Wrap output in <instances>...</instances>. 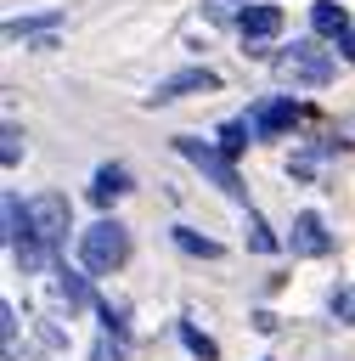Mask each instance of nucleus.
<instances>
[{
    "mask_svg": "<svg viewBox=\"0 0 355 361\" xmlns=\"http://www.w3.org/2000/svg\"><path fill=\"white\" fill-rule=\"evenodd\" d=\"M79 259H85V271H96V276H113V271L130 259V231H124L118 220H96L90 231H79Z\"/></svg>",
    "mask_w": 355,
    "mask_h": 361,
    "instance_id": "f257e3e1",
    "label": "nucleus"
},
{
    "mask_svg": "<svg viewBox=\"0 0 355 361\" xmlns=\"http://www.w3.org/2000/svg\"><path fill=\"white\" fill-rule=\"evenodd\" d=\"M68 220H73V203L62 197V192H39V197H28V243L39 248V254H51L62 237H68ZM23 243V248H28ZM17 254V248H11Z\"/></svg>",
    "mask_w": 355,
    "mask_h": 361,
    "instance_id": "f03ea898",
    "label": "nucleus"
},
{
    "mask_svg": "<svg viewBox=\"0 0 355 361\" xmlns=\"http://www.w3.org/2000/svg\"><path fill=\"white\" fill-rule=\"evenodd\" d=\"M270 68H276L282 85H327L332 79V51H321L316 39H299L282 56H270Z\"/></svg>",
    "mask_w": 355,
    "mask_h": 361,
    "instance_id": "7ed1b4c3",
    "label": "nucleus"
},
{
    "mask_svg": "<svg viewBox=\"0 0 355 361\" xmlns=\"http://www.w3.org/2000/svg\"><path fill=\"white\" fill-rule=\"evenodd\" d=\"M175 152L180 158H192L220 192H231V197H242V180H237V169H231V158L220 152V147H208V141H197V135H175Z\"/></svg>",
    "mask_w": 355,
    "mask_h": 361,
    "instance_id": "20e7f679",
    "label": "nucleus"
},
{
    "mask_svg": "<svg viewBox=\"0 0 355 361\" xmlns=\"http://www.w3.org/2000/svg\"><path fill=\"white\" fill-rule=\"evenodd\" d=\"M197 90H220V73H214V68L169 73V79H158V90H152L147 102H152V107H163V102H180V96H197Z\"/></svg>",
    "mask_w": 355,
    "mask_h": 361,
    "instance_id": "39448f33",
    "label": "nucleus"
},
{
    "mask_svg": "<svg viewBox=\"0 0 355 361\" xmlns=\"http://www.w3.org/2000/svg\"><path fill=\"white\" fill-rule=\"evenodd\" d=\"M248 124H254V135H259V141H265V135H282V130H293V124H299V102H293V96L259 102V107L248 113Z\"/></svg>",
    "mask_w": 355,
    "mask_h": 361,
    "instance_id": "423d86ee",
    "label": "nucleus"
},
{
    "mask_svg": "<svg viewBox=\"0 0 355 361\" xmlns=\"http://www.w3.org/2000/svg\"><path fill=\"white\" fill-rule=\"evenodd\" d=\"M293 248H299V254H310V259L332 248V237H327V226H321V214H316V209L293 214Z\"/></svg>",
    "mask_w": 355,
    "mask_h": 361,
    "instance_id": "0eeeda50",
    "label": "nucleus"
},
{
    "mask_svg": "<svg viewBox=\"0 0 355 361\" xmlns=\"http://www.w3.org/2000/svg\"><path fill=\"white\" fill-rule=\"evenodd\" d=\"M124 192H130V169H124V164H101L96 180H90V203L107 209V203H118Z\"/></svg>",
    "mask_w": 355,
    "mask_h": 361,
    "instance_id": "6e6552de",
    "label": "nucleus"
},
{
    "mask_svg": "<svg viewBox=\"0 0 355 361\" xmlns=\"http://www.w3.org/2000/svg\"><path fill=\"white\" fill-rule=\"evenodd\" d=\"M237 28H242V39H270V34H282V11L276 6H242Z\"/></svg>",
    "mask_w": 355,
    "mask_h": 361,
    "instance_id": "1a4fd4ad",
    "label": "nucleus"
},
{
    "mask_svg": "<svg viewBox=\"0 0 355 361\" xmlns=\"http://www.w3.org/2000/svg\"><path fill=\"white\" fill-rule=\"evenodd\" d=\"M310 28H316L321 39H344V34H349V11H344L338 0H316V11H310Z\"/></svg>",
    "mask_w": 355,
    "mask_h": 361,
    "instance_id": "9d476101",
    "label": "nucleus"
},
{
    "mask_svg": "<svg viewBox=\"0 0 355 361\" xmlns=\"http://www.w3.org/2000/svg\"><path fill=\"white\" fill-rule=\"evenodd\" d=\"M51 276H56V282H51V288H56V299H62V305H68V310H79V305H85V299H90V288H85V276H79V271H68V265H56V271H51Z\"/></svg>",
    "mask_w": 355,
    "mask_h": 361,
    "instance_id": "9b49d317",
    "label": "nucleus"
},
{
    "mask_svg": "<svg viewBox=\"0 0 355 361\" xmlns=\"http://www.w3.org/2000/svg\"><path fill=\"white\" fill-rule=\"evenodd\" d=\"M248 135H254V124H248V118H231V124L220 130V152H225V158H237V152L248 147Z\"/></svg>",
    "mask_w": 355,
    "mask_h": 361,
    "instance_id": "f8f14e48",
    "label": "nucleus"
},
{
    "mask_svg": "<svg viewBox=\"0 0 355 361\" xmlns=\"http://www.w3.org/2000/svg\"><path fill=\"white\" fill-rule=\"evenodd\" d=\"M180 344H186V350H192L197 361H220V350H214V338H208V333H197L192 322H180Z\"/></svg>",
    "mask_w": 355,
    "mask_h": 361,
    "instance_id": "ddd939ff",
    "label": "nucleus"
},
{
    "mask_svg": "<svg viewBox=\"0 0 355 361\" xmlns=\"http://www.w3.org/2000/svg\"><path fill=\"white\" fill-rule=\"evenodd\" d=\"M175 248L203 254V259H214V254H220V243H214V237H197V231H186V226H175Z\"/></svg>",
    "mask_w": 355,
    "mask_h": 361,
    "instance_id": "4468645a",
    "label": "nucleus"
},
{
    "mask_svg": "<svg viewBox=\"0 0 355 361\" xmlns=\"http://www.w3.org/2000/svg\"><path fill=\"white\" fill-rule=\"evenodd\" d=\"M248 248H254V254H270V248H276V237L265 231V220H259V214H248Z\"/></svg>",
    "mask_w": 355,
    "mask_h": 361,
    "instance_id": "2eb2a0df",
    "label": "nucleus"
},
{
    "mask_svg": "<svg viewBox=\"0 0 355 361\" xmlns=\"http://www.w3.org/2000/svg\"><path fill=\"white\" fill-rule=\"evenodd\" d=\"M0 344H6V355H17V310L11 305H0Z\"/></svg>",
    "mask_w": 355,
    "mask_h": 361,
    "instance_id": "dca6fc26",
    "label": "nucleus"
},
{
    "mask_svg": "<svg viewBox=\"0 0 355 361\" xmlns=\"http://www.w3.org/2000/svg\"><path fill=\"white\" fill-rule=\"evenodd\" d=\"M332 316H338V322H355V288H349V282L332 288Z\"/></svg>",
    "mask_w": 355,
    "mask_h": 361,
    "instance_id": "f3484780",
    "label": "nucleus"
},
{
    "mask_svg": "<svg viewBox=\"0 0 355 361\" xmlns=\"http://www.w3.org/2000/svg\"><path fill=\"white\" fill-rule=\"evenodd\" d=\"M17 158H23V130H17V124H6V147H0V164L11 169Z\"/></svg>",
    "mask_w": 355,
    "mask_h": 361,
    "instance_id": "a211bd4d",
    "label": "nucleus"
},
{
    "mask_svg": "<svg viewBox=\"0 0 355 361\" xmlns=\"http://www.w3.org/2000/svg\"><path fill=\"white\" fill-rule=\"evenodd\" d=\"M90 361H124V338H113V333H107V338L96 344V355H90Z\"/></svg>",
    "mask_w": 355,
    "mask_h": 361,
    "instance_id": "6ab92c4d",
    "label": "nucleus"
},
{
    "mask_svg": "<svg viewBox=\"0 0 355 361\" xmlns=\"http://www.w3.org/2000/svg\"><path fill=\"white\" fill-rule=\"evenodd\" d=\"M338 51H344V62H355V28H349V34L338 39Z\"/></svg>",
    "mask_w": 355,
    "mask_h": 361,
    "instance_id": "aec40b11",
    "label": "nucleus"
},
{
    "mask_svg": "<svg viewBox=\"0 0 355 361\" xmlns=\"http://www.w3.org/2000/svg\"><path fill=\"white\" fill-rule=\"evenodd\" d=\"M248 6H254V0H248Z\"/></svg>",
    "mask_w": 355,
    "mask_h": 361,
    "instance_id": "412c9836",
    "label": "nucleus"
}]
</instances>
